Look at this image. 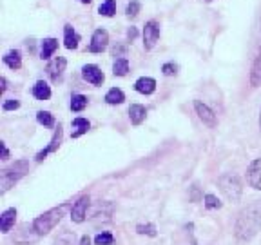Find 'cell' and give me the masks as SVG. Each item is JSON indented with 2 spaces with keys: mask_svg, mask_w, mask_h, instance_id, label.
Returning a JSON list of instances; mask_svg holds the SVG:
<instances>
[{
  "mask_svg": "<svg viewBox=\"0 0 261 245\" xmlns=\"http://www.w3.org/2000/svg\"><path fill=\"white\" fill-rule=\"evenodd\" d=\"M261 231V202L249 203L241 209L240 216L236 220V238L240 242H251Z\"/></svg>",
  "mask_w": 261,
  "mask_h": 245,
  "instance_id": "1",
  "label": "cell"
},
{
  "mask_svg": "<svg viewBox=\"0 0 261 245\" xmlns=\"http://www.w3.org/2000/svg\"><path fill=\"white\" fill-rule=\"evenodd\" d=\"M65 211H67V203L60 205V207L51 209V211H48V213H44L42 216H38V218L33 222V231H35L38 236L48 235L49 231L54 229V227L58 225V222L62 220Z\"/></svg>",
  "mask_w": 261,
  "mask_h": 245,
  "instance_id": "2",
  "label": "cell"
},
{
  "mask_svg": "<svg viewBox=\"0 0 261 245\" xmlns=\"http://www.w3.org/2000/svg\"><path fill=\"white\" fill-rule=\"evenodd\" d=\"M27 162L26 160H20V162H15L11 167H5V169L0 171V187H2V192H5L9 189L15 182H18L22 176L27 173Z\"/></svg>",
  "mask_w": 261,
  "mask_h": 245,
  "instance_id": "3",
  "label": "cell"
},
{
  "mask_svg": "<svg viewBox=\"0 0 261 245\" xmlns=\"http://www.w3.org/2000/svg\"><path fill=\"white\" fill-rule=\"evenodd\" d=\"M219 189L223 192L227 200L230 202H238L241 198V191H243V187H241V180L238 178V175H232V173H227L219 178Z\"/></svg>",
  "mask_w": 261,
  "mask_h": 245,
  "instance_id": "4",
  "label": "cell"
},
{
  "mask_svg": "<svg viewBox=\"0 0 261 245\" xmlns=\"http://www.w3.org/2000/svg\"><path fill=\"white\" fill-rule=\"evenodd\" d=\"M160 38V24L155 20H149L145 24V29H144V46L145 49H153L155 44L158 42Z\"/></svg>",
  "mask_w": 261,
  "mask_h": 245,
  "instance_id": "5",
  "label": "cell"
},
{
  "mask_svg": "<svg viewBox=\"0 0 261 245\" xmlns=\"http://www.w3.org/2000/svg\"><path fill=\"white\" fill-rule=\"evenodd\" d=\"M107 46H109V33L105 29H96L91 38L89 51L91 53H102V51H105Z\"/></svg>",
  "mask_w": 261,
  "mask_h": 245,
  "instance_id": "6",
  "label": "cell"
},
{
  "mask_svg": "<svg viewBox=\"0 0 261 245\" xmlns=\"http://www.w3.org/2000/svg\"><path fill=\"white\" fill-rule=\"evenodd\" d=\"M194 107H196V113H198V117H200V120H202L205 125H209V127H216V125H218V118H216V115H214V111L210 107L205 106V104L200 100L194 102Z\"/></svg>",
  "mask_w": 261,
  "mask_h": 245,
  "instance_id": "7",
  "label": "cell"
},
{
  "mask_svg": "<svg viewBox=\"0 0 261 245\" xmlns=\"http://www.w3.org/2000/svg\"><path fill=\"white\" fill-rule=\"evenodd\" d=\"M65 65H67V60H65L64 57H56L53 62H49V65H48L49 78L53 82H58L60 78H62V75H64Z\"/></svg>",
  "mask_w": 261,
  "mask_h": 245,
  "instance_id": "8",
  "label": "cell"
},
{
  "mask_svg": "<svg viewBox=\"0 0 261 245\" xmlns=\"http://www.w3.org/2000/svg\"><path fill=\"white\" fill-rule=\"evenodd\" d=\"M87 207H89V196H82L80 200L73 205V209H71V218H73V222L82 224L87 216Z\"/></svg>",
  "mask_w": 261,
  "mask_h": 245,
  "instance_id": "9",
  "label": "cell"
},
{
  "mask_svg": "<svg viewBox=\"0 0 261 245\" xmlns=\"http://www.w3.org/2000/svg\"><path fill=\"white\" fill-rule=\"evenodd\" d=\"M82 76H84V80H87L89 84L93 85H102L104 84V73H102L95 64H89V65H84V69H82Z\"/></svg>",
  "mask_w": 261,
  "mask_h": 245,
  "instance_id": "10",
  "label": "cell"
},
{
  "mask_svg": "<svg viewBox=\"0 0 261 245\" xmlns=\"http://www.w3.org/2000/svg\"><path fill=\"white\" fill-rule=\"evenodd\" d=\"M60 142H62V125L58 123V127H56V131H54V134H53V140H51V144H49L44 151H40V153H38V155H37V162H42L44 158L49 155V153H54V151L60 147Z\"/></svg>",
  "mask_w": 261,
  "mask_h": 245,
  "instance_id": "11",
  "label": "cell"
},
{
  "mask_svg": "<svg viewBox=\"0 0 261 245\" xmlns=\"http://www.w3.org/2000/svg\"><path fill=\"white\" fill-rule=\"evenodd\" d=\"M134 89L138 91V93H142V95H153L156 89V80L151 78V76H142V78L136 80Z\"/></svg>",
  "mask_w": 261,
  "mask_h": 245,
  "instance_id": "12",
  "label": "cell"
},
{
  "mask_svg": "<svg viewBox=\"0 0 261 245\" xmlns=\"http://www.w3.org/2000/svg\"><path fill=\"white\" fill-rule=\"evenodd\" d=\"M249 184L254 189H260L261 191V158L256 162H252L251 169H249Z\"/></svg>",
  "mask_w": 261,
  "mask_h": 245,
  "instance_id": "13",
  "label": "cell"
},
{
  "mask_svg": "<svg viewBox=\"0 0 261 245\" xmlns=\"http://www.w3.org/2000/svg\"><path fill=\"white\" fill-rule=\"evenodd\" d=\"M78 42H80L78 33L73 29V26L65 24V27H64V44H65V48H67V49H76V48H78Z\"/></svg>",
  "mask_w": 261,
  "mask_h": 245,
  "instance_id": "14",
  "label": "cell"
},
{
  "mask_svg": "<svg viewBox=\"0 0 261 245\" xmlns=\"http://www.w3.org/2000/svg\"><path fill=\"white\" fill-rule=\"evenodd\" d=\"M129 117H131V122L134 125H140L147 117V109L144 106H140V104H134V106L129 107Z\"/></svg>",
  "mask_w": 261,
  "mask_h": 245,
  "instance_id": "15",
  "label": "cell"
},
{
  "mask_svg": "<svg viewBox=\"0 0 261 245\" xmlns=\"http://www.w3.org/2000/svg\"><path fill=\"white\" fill-rule=\"evenodd\" d=\"M16 222V211L15 209H7L2 216H0V227H2V233H9L11 227L15 225Z\"/></svg>",
  "mask_w": 261,
  "mask_h": 245,
  "instance_id": "16",
  "label": "cell"
},
{
  "mask_svg": "<svg viewBox=\"0 0 261 245\" xmlns=\"http://www.w3.org/2000/svg\"><path fill=\"white\" fill-rule=\"evenodd\" d=\"M4 64L11 69H20L22 67V57H20V51L16 49H11L9 53L4 55Z\"/></svg>",
  "mask_w": 261,
  "mask_h": 245,
  "instance_id": "17",
  "label": "cell"
},
{
  "mask_svg": "<svg viewBox=\"0 0 261 245\" xmlns=\"http://www.w3.org/2000/svg\"><path fill=\"white\" fill-rule=\"evenodd\" d=\"M33 96L37 100H48L49 96H51V87L44 80H38L37 84L33 85Z\"/></svg>",
  "mask_w": 261,
  "mask_h": 245,
  "instance_id": "18",
  "label": "cell"
},
{
  "mask_svg": "<svg viewBox=\"0 0 261 245\" xmlns=\"http://www.w3.org/2000/svg\"><path fill=\"white\" fill-rule=\"evenodd\" d=\"M56 48H58V40L56 38H46L42 42V51H40V59L48 60L51 59V55L56 51Z\"/></svg>",
  "mask_w": 261,
  "mask_h": 245,
  "instance_id": "19",
  "label": "cell"
},
{
  "mask_svg": "<svg viewBox=\"0 0 261 245\" xmlns=\"http://www.w3.org/2000/svg\"><path fill=\"white\" fill-rule=\"evenodd\" d=\"M91 123L89 120H86V118H75L73 120V138H78V136H82V134H86L87 131H89Z\"/></svg>",
  "mask_w": 261,
  "mask_h": 245,
  "instance_id": "20",
  "label": "cell"
},
{
  "mask_svg": "<svg viewBox=\"0 0 261 245\" xmlns=\"http://www.w3.org/2000/svg\"><path fill=\"white\" fill-rule=\"evenodd\" d=\"M251 85H252V87H258V85H261V51H260V55H258V59L254 60V65H252Z\"/></svg>",
  "mask_w": 261,
  "mask_h": 245,
  "instance_id": "21",
  "label": "cell"
},
{
  "mask_svg": "<svg viewBox=\"0 0 261 245\" xmlns=\"http://www.w3.org/2000/svg\"><path fill=\"white\" fill-rule=\"evenodd\" d=\"M123 100H125V95H123V91L122 89H116V87L109 89V93L105 95V102H107V104H111V106L122 104Z\"/></svg>",
  "mask_w": 261,
  "mask_h": 245,
  "instance_id": "22",
  "label": "cell"
},
{
  "mask_svg": "<svg viewBox=\"0 0 261 245\" xmlns=\"http://www.w3.org/2000/svg\"><path fill=\"white\" fill-rule=\"evenodd\" d=\"M112 73L116 76H125L129 73V62L125 59H118L112 65Z\"/></svg>",
  "mask_w": 261,
  "mask_h": 245,
  "instance_id": "23",
  "label": "cell"
},
{
  "mask_svg": "<svg viewBox=\"0 0 261 245\" xmlns=\"http://www.w3.org/2000/svg\"><path fill=\"white\" fill-rule=\"evenodd\" d=\"M75 233H71V231H64V233H60L58 238L54 240V245H75Z\"/></svg>",
  "mask_w": 261,
  "mask_h": 245,
  "instance_id": "24",
  "label": "cell"
},
{
  "mask_svg": "<svg viewBox=\"0 0 261 245\" xmlns=\"http://www.w3.org/2000/svg\"><path fill=\"white\" fill-rule=\"evenodd\" d=\"M87 106V98L84 95H73V98H71V109L73 111H84Z\"/></svg>",
  "mask_w": 261,
  "mask_h": 245,
  "instance_id": "25",
  "label": "cell"
},
{
  "mask_svg": "<svg viewBox=\"0 0 261 245\" xmlns=\"http://www.w3.org/2000/svg\"><path fill=\"white\" fill-rule=\"evenodd\" d=\"M98 11H100V15H104V16H112L116 13V2H114V0H105V2L98 7Z\"/></svg>",
  "mask_w": 261,
  "mask_h": 245,
  "instance_id": "26",
  "label": "cell"
},
{
  "mask_svg": "<svg viewBox=\"0 0 261 245\" xmlns=\"http://www.w3.org/2000/svg\"><path fill=\"white\" fill-rule=\"evenodd\" d=\"M37 120L42 123V125H46V127H53L54 125V118L49 111H38L37 113Z\"/></svg>",
  "mask_w": 261,
  "mask_h": 245,
  "instance_id": "27",
  "label": "cell"
},
{
  "mask_svg": "<svg viewBox=\"0 0 261 245\" xmlns=\"http://www.w3.org/2000/svg\"><path fill=\"white\" fill-rule=\"evenodd\" d=\"M114 242V236L111 233H100V235H96L95 238V244L96 245H111Z\"/></svg>",
  "mask_w": 261,
  "mask_h": 245,
  "instance_id": "28",
  "label": "cell"
},
{
  "mask_svg": "<svg viewBox=\"0 0 261 245\" xmlns=\"http://www.w3.org/2000/svg\"><path fill=\"white\" fill-rule=\"evenodd\" d=\"M140 2L138 0H131L129 2V5H127V9H125V13H127V16H136L140 13Z\"/></svg>",
  "mask_w": 261,
  "mask_h": 245,
  "instance_id": "29",
  "label": "cell"
},
{
  "mask_svg": "<svg viewBox=\"0 0 261 245\" xmlns=\"http://www.w3.org/2000/svg\"><path fill=\"white\" fill-rule=\"evenodd\" d=\"M205 205H207L209 209H219L221 207V202H219L214 194H207V196H205Z\"/></svg>",
  "mask_w": 261,
  "mask_h": 245,
  "instance_id": "30",
  "label": "cell"
},
{
  "mask_svg": "<svg viewBox=\"0 0 261 245\" xmlns=\"http://www.w3.org/2000/svg\"><path fill=\"white\" fill-rule=\"evenodd\" d=\"M136 231H138L140 235L156 236V229H155V225H138V227H136Z\"/></svg>",
  "mask_w": 261,
  "mask_h": 245,
  "instance_id": "31",
  "label": "cell"
},
{
  "mask_svg": "<svg viewBox=\"0 0 261 245\" xmlns=\"http://www.w3.org/2000/svg\"><path fill=\"white\" fill-rule=\"evenodd\" d=\"M161 71H163V75L171 76V75H176V71H178V65L172 64V62H169V64H163V67H161Z\"/></svg>",
  "mask_w": 261,
  "mask_h": 245,
  "instance_id": "32",
  "label": "cell"
},
{
  "mask_svg": "<svg viewBox=\"0 0 261 245\" xmlns=\"http://www.w3.org/2000/svg\"><path fill=\"white\" fill-rule=\"evenodd\" d=\"M18 107H20V102H18V100L4 102V111H13V109H18Z\"/></svg>",
  "mask_w": 261,
  "mask_h": 245,
  "instance_id": "33",
  "label": "cell"
},
{
  "mask_svg": "<svg viewBox=\"0 0 261 245\" xmlns=\"http://www.w3.org/2000/svg\"><path fill=\"white\" fill-rule=\"evenodd\" d=\"M0 147H2V160H7V158H9V151H7V147H5L4 142L0 144Z\"/></svg>",
  "mask_w": 261,
  "mask_h": 245,
  "instance_id": "34",
  "label": "cell"
},
{
  "mask_svg": "<svg viewBox=\"0 0 261 245\" xmlns=\"http://www.w3.org/2000/svg\"><path fill=\"white\" fill-rule=\"evenodd\" d=\"M136 35H138V31L134 29V27H131L127 31V37H129V40H133V38H136Z\"/></svg>",
  "mask_w": 261,
  "mask_h": 245,
  "instance_id": "35",
  "label": "cell"
},
{
  "mask_svg": "<svg viewBox=\"0 0 261 245\" xmlns=\"http://www.w3.org/2000/svg\"><path fill=\"white\" fill-rule=\"evenodd\" d=\"M80 245H91V240H89V236H82V240H80Z\"/></svg>",
  "mask_w": 261,
  "mask_h": 245,
  "instance_id": "36",
  "label": "cell"
},
{
  "mask_svg": "<svg viewBox=\"0 0 261 245\" xmlns=\"http://www.w3.org/2000/svg\"><path fill=\"white\" fill-rule=\"evenodd\" d=\"M4 91H5V78L2 76V93H4Z\"/></svg>",
  "mask_w": 261,
  "mask_h": 245,
  "instance_id": "37",
  "label": "cell"
},
{
  "mask_svg": "<svg viewBox=\"0 0 261 245\" xmlns=\"http://www.w3.org/2000/svg\"><path fill=\"white\" fill-rule=\"evenodd\" d=\"M82 4H91V2H93V0H80Z\"/></svg>",
  "mask_w": 261,
  "mask_h": 245,
  "instance_id": "38",
  "label": "cell"
},
{
  "mask_svg": "<svg viewBox=\"0 0 261 245\" xmlns=\"http://www.w3.org/2000/svg\"><path fill=\"white\" fill-rule=\"evenodd\" d=\"M260 123H261V118H260Z\"/></svg>",
  "mask_w": 261,
  "mask_h": 245,
  "instance_id": "39",
  "label": "cell"
}]
</instances>
